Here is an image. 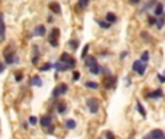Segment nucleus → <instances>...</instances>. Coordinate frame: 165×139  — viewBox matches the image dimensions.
<instances>
[{
    "label": "nucleus",
    "mask_w": 165,
    "mask_h": 139,
    "mask_svg": "<svg viewBox=\"0 0 165 139\" xmlns=\"http://www.w3.org/2000/svg\"><path fill=\"white\" fill-rule=\"evenodd\" d=\"M45 129H46V132H48L50 135H52V133L55 132V125H52V123H51V125H48Z\"/></svg>",
    "instance_id": "f704fd0d"
},
{
    "label": "nucleus",
    "mask_w": 165,
    "mask_h": 139,
    "mask_svg": "<svg viewBox=\"0 0 165 139\" xmlns=\"http://www.w3.org/2000/svg\"><path fill=\"white\" fill-rule=\"evenodd\" d=\"M128 55H129V52H128V51H123V52L120 54V59H124V58L128 57Z\"/></svg>",
    "instance_id": "37998d69"
},
{
    "label": "nucleus",
    "mask_w": 165,
    "mask_h": 139,
    "mask_svg": "<svg viewBox=\"0 0 165 139\" xmlns=\"http://www.w3.org/2000/svg\"><path fill=\"white\" fill-rule=\"evenodd\" d=\"M136 110L139 112V115L142 116L143 119L146 117V110L143 109V106H142V103H140V101H136Z\"/></svg>",
    "instance_id": "5701e85b"
},
{
    "label": "nucleus",
    "mask_w": 165,
    "mask_h": 139,
    "mask_svg": "<svg viewBox=\"0 0 165 139\" xmlns=\"http://www.w3.org/2000/svg\"><path fill=\"white\" fill-rule=\"evenodd\" d=\"M29 84L32 86V87H42V78L39 77V75H33L32 78H31V81H29Z\"/></svg>",
    "instance_id": "dca6fc26"
},
{
    "label": "nucleus",
    "mask_w": 165,
    "mask_h": 139,
    "mask_svg": "<svg viewBox=\"0 0 165 139\" xmlns=\"http://www.w3.org/2000/svg\"><path fill=\"white\" fill-rule=\"evenodd\" d=\"M6 38V25H4V15L0 13V39Z\"/></svg>",
    "instance_id": "ddd939ff"
},
{
    "label": "nucleus",
    "mask_w": 165,
    "mask_h": 139,
    "mask_svg": "<svg viewBox=\"0 0 165 139\" xmlns=\"http://www.w3.org/2000/svg\"><path fill=\"white\" fill-rule=\"evenodd\" d=\"M82 61H84V65H86V67H90V65H93V64H96V62H97V58L94 57V55H88V54H87L86 58H84Z\"/></svg>",
    "instance_id": "f3484780"
},
{
    "label": "nucleus",
    "mask_w": 165,
    "mask_h": 139,
    "mask_svg": "<svg viewBox=\"0 0 165 139\" xmlns=\"http://www.w3.org/2000/svg\"><path fill=\"white\" fill-rule=\"evenodd\" d=\"M22 80H23V74H22V73H16V75H15V81L20 83Z\"/></svg>",
    "instance_id": "c9c22d12"
},
{
    "label": "nucleus",
    "mask_w": 165,
    "mask_h": 139,
    "mask_svg": "<svg viewBox=\"0 0 165 139\" xmlns=\"http://www.w3.org/2000/svg\"><path fill=\"white\" fill-rule=\"evenodd\" d=\"M4 70H6V64H4L3 61H0V74L4 73Z\"/></svg>",
    "instance_id": "a19ab883"
},
{
    "label": "nucleus",
    "mask_w": 165,
    "mask_h": 139,
    "mask_svg": "<svg viewBox=\"0 0 165 139\" xmlns=\"http://www.w3.org/2000/svg\"><path fill=\"white\" fill-rule=\"evenodd\" d=\"M87 68H88L90 74H93V75H100V74H101V65H100L99 62H96V64H93V65L87 67Z\"/></svg>",
    "instance_id": "2eb2a0df"
},
{
    "label": "nucleus",
    "mask_w": 165,
    "mask_h": 139,
    "mask_svg": "<svg viewBox=\"0 0 165 139\" xmlns=\"http://www.w3.org/2000/svg\"><path fill=\"white\" fill-rule=\"evenodd\" d=\"M146 68H148V64H142V65H140V68L136 71V74H138V75H140V77H142V75H145V73H146Z\"/></svg>",
    "instance_id": "c756f323"
},
{
    "label": "nucleus",
    "mask_w": 165,
    "mask_h": 139,
    "mask_svg": "<svg viewBox=\"0 0 165 139\" xmlns=\"http://www.w3.org/2000/svg\"><path fill=\"white\" fill-rule=\"evenodd\" d=\"M29 125H32V126H35V125H38V117L36 116H29Z\"/></svg>",
    "instance_id": "72a5a7b5"
},
{
    "label": "nucleus",
    "mask_w": 165,
    "mask_h": 139,
    "mask_svg": "<svg viewBox=\"0 0 165 139\" xmlns=\"http://www.w3.org/2000/svg\"><path fill=\"white\" fill-rule=\"evenodd\" d=\"M145 138H154V139H164L165 138V133L162 129H154V131H151L145 136Z\"/></svg>",
    "instance_id": "9d476101"
},
{
    "label": "nucleus",
    "mask_w": 165,
    "mask_h": 139,
    "mask_svg": "<svg viewBox=\"0 0 165 139\" xmlns=\"http://www.w3.org/2000/svg\"><path fill=\"white\" fill-rule=\"evenodd\" d=\"M67 45H68V48H71L73 51H75V49H78V45H80V42H78V39H70Z\"/></svg>",
    "instance_id": "b1692460"
},
{
    "label": "nucleus",
    "mask_w": 165,
    "mask_h": 139,
    "mask_svg": "<svg viewBox=\"0 0 165 139\" xmlns=\"http://www.w3.org/2000/svg\"><path fill=\"white\" fill-rule=\"evenodd\" d=\"M96 22H97V25H99V28H101V29H110V28H112V23H109L106 19H104V20H100V19H97Z\"/></svg>",
    "instance_id": "4be33fe9"
},
{
    "label": "nucleus",
    "mask_w": 165,
    "mask_h": 139,
    "mask_svg": "<svg viewBox=\"0 0 165 139\" xmlns=\"http://www.w3.org/2000/svg\"><path fill=\"white\" fill-rule=\"evenodd\" d=\"M52 109L57 112L58 115H64L67 112V109H68V106H67L65 101H58V103H54V104H52Z\"/></svg>",
    "instance_id": "6e6552de"
},
{
    "label": "nucleus",
    "mask_w": 165,
    "mask_h": 139,
    "mask_svg": "<svg viewBox=\"0 0 165 139\" xmlns=\"http://www.w3.org/2000/svg\"><path fill=\"white\" fill-rule=\"evenodd\" d=\"M64 126H65L67 131H74L75 128H77V122H75L74 119H67L65 122H64Z\"/></svg>",
    "instance_id": "a211bd4d"
},
{
    "label": "nucleus",
    "mask_w": 165,
    "mask_h": 139,
    "mask_svg": "<svg viewBox=\"0 0 165 139\" xmlns=\"http://www.w3.org/2000/svg\"><path fill=\"white\" fill-rule=\"evenodd\" d=\"M130 5H133V6H136V5H139L140 3V0H128Z\"/></svg>",
    "instance_id": "c03bdc74"
},
{
    "label": "nucleus",
    "mask_w": 165,
    "mask_h": 139,
    "mask_svg": "<svg viewBox=\"0 0 165 139\" xmlns=\"http://www.w3.org/2000/svg\"><path fill=\"white\" fill-rule=\"evenodd\" d=\"M142 62H145V64H148L149 62V51H143L142 54H140V58H139Z\"/></svg>",
    "instance_id": "393cba45"
},
{
    "label": "nucleus",
    "mask_w": 165,
    "mask_h": 139,
    "mask_svg": "<svg viewBox=\"0 0 165 139\" xmlns=\"http://www.w3.org/2000/svg\"><path fill=\"white\" fill-rule=\"evenodd\" d=\"M140 39H143V41H151V36H149L148 32L142 31V32H140Z\"/></svg>",
    "instance_id": "2f4dec72"
},
{
    "label": "nucleus",
    "mask_w": 165,
    "mask_h": 139,
    "mask_svg": "<svg viewBox=\"0 0 165 139\" xmlns=\"http://www.w3.org/2000/svg\"><path fill=\"white\" fill-rule=\"evenodd\" d=\"M104 136H106V138H115V133H112V132H106Z\"/></svg>",
    "instance_id": "a18cd8bd"
},
{
    "label": "nucleus",
    "mask_w": 165,
    "mask_h": 139,
    "mask_svg": "<svg viewBox=\"0 0 165 139\" xmlns=\"http://www.w3.org/2000/svg\"><path fill=\"white\" fill-rule=\"evenodd\" d=\"M164 23H165V19H164V16H159V17H157V23H155V26H157L158 29L161 31L162 28H164Z\"/></svg>",
    "instance_id": "bb28decb"
},
{
    "label": "nucleus",
    "mask_w": 165,
    "mask_h": 139,
    "mask_svg": "<svg viewBox=\"0 0 165 139\" xmlns=\"http://www.w3.org/2000/svg\"><path fill=\"white\" fill-rule=\"evenodd\" d=\"M80 80V73L73 70V81H78Z\"/></svg>",
    "instance_id": "4c0bfd02"
},
{
    "label": "nucleus",
    "mask_w": 165,
    "mask_h": 139,
    "mask_svg": "<svg viewBox=\"0 0 165 139\" xmlns=\"http://www.w3.org/2000/svg\"><path fill=\"white\" fill-rule=\"evenodd\" d=\"M52 123V115H44L41 116V119H39V125H41L42 128H46L48 125H51Z\"/></svg>",
    "instance_id": "f8f14e48"
},
{
    "label": "nucleus",
    "mask_w": 165,
    "mask_h": 139,
    "mask_svg": "<svg viewBox=\"0 0 165 139\" xmlns=\"http://www.w3.org/2000/svg\"><path fill=\"white\" fill-rule=\"evenodd\" d=\"M3 61H4L6 65L19 64V57L15 55V52H6V54H3Z\"/></svg>",
    "instance_id": "39448f33"
},
{
    "label": "nucleus",
    "mask_w": 165,
    "mask_h": 139,
    "mask_svg": "<svg viewBox=\"0 0 165 139\" xmlns=\"http://www.w3.org/2000/svg\"><path fill=\"white\" fill-rule=\"evenodd\" d=\"M31 62H32V65H38V62H39V54H35V55H32Z\"/></svg>",
    "instance_id": "473e14b6"
},
{
    "label": "nucleus",
    "mask_w": 165,
    "mask_h": 139,
    "mask_svg": "<svg viewBox=\"0 0 165 139\" xmlns=\"http://www.w3.org/2000/svg\"><path fill=\"white\" fill-rule=\"evenodd\" d=\"M142 64H145V62H142L140 59H136V61H133V64H132V71H135V73H136V71H138V70L140 68V65H142Z\"/></svg>",
    "instance_id": "cd10ccee"
},
{
    "label": "nucleus",
    "mask_w": 165,
    "mask_h": 139,
    "mask_svg": "<svg viewBox=\"0 0 165 139\" xmlns=\"http://www.w3.org/2000/svg\"><path fill=\"white\" fill-rule=\"evenodd\" d=\"M51 68H52V64H51V62H45V64H42V65L39 67V71H41V73H46V71H50Z\"/></svg>",
    "instance_id": "a878e982"
},
{
    "label": "nucleus",
    "mask_w": 165,
    "mask_h": 139,
    "mask_svg": "<svg viewBox=\"0 0 165 139\" xmlns=\"http://www.w3.org/2000/svg\"><path fill=\"white\" fill-rule=\"evenodd\" d=\"M22 128L28 131V129H29V123H28V122H25V123H23V125H22Z\"/></svg>",
    "instance_id": "49530a36"
},
{
    "label": "nucleus",
    "mask_w": 165,
    "mask_h": 139,
    "mask_svg": "<svg viewBox=\"0 0 165 139\" xmlns=\"http://www.w3.org/2000/svg\"><path fill=\"white\" fill-rule=\"evenodd\" d=\"M46 35V28L44 25H38L32 32V36H45Z\"/></svg>",
    "instance_id": "9b49d317"
},
{
    "label": "nucleus",
    "mask_w": 165,
    "mask_h": 139,
    "mask_svg": "<svg viewBox=\"0 0 165 139\" xmlns=\"http://www.w3.org/2000/svg\"><path fill=\"white\" fill-rule=\"evenodd\" d=\"M46 20H48V23H52V22H54V17H52V16H48V19H46Z\"/></svg>",
    "instance_id": "de8ad7c7"
},
{
    "label": "nucleus",
    "mask_w": 165,
    "mask_h": 139,
    "mask_svg": "<svg viewBox=\"0 0 165 139\" xmlns=\"http://www.w3.org/2000/svg\"><path fill=\"white\" fill-rule=\"evenodd\" d=\"M58 61H61V62H65L67 65L70 67V70H74L75 68V59H74V57L73 55H70L68 52H62L61 55H59V59Z\"/></svg>",
    "instance_id": "7ed1b4c3"
},
{
    "label": "nucleus",
    "mask_w": 165,
    "mask_h": 139,
    "mask_svg": "<svg viewBox=\"0 0 165 139\" xmlns=\"http://www.w3.org/2000/svg\"><path fill=\"white\" fill-rule=\"evenodd\" d=\"M48 8L52 13H55V15H61V5L58 3V2H51L50 5H48Z\"/></svg>",
    "instance_id": "4468645a"
},
{
    "label": "nucleus",
    "mask_w": 165,
    "mask_h": 139,
    "mask_svg": "<svg viewBox=\"0 0 165 139\" xmlns=\"http://www.w3.org/2000/svg\"><path fill=\"white\" fill-rule=\"evenodd\" d=\"M157 77H158V81L161 83V84H164V83H165V77H164V75H162V74H158Z\"/></svg>",
    "instance_id": "79ce46f5"
},
{
    "label": "nucleus",
    "mask_w": 165,
    "mask_h": 139,
    "mask_svg": "<svg viewBox=\"0 0 165 139\" xmlns=\"http://www.w3.org/2000/svg\"><path fill=\"white\" fill-rule=\"evenodd\" d=\"M59 33H61V31H59L58 28H52V29H51L50 36H48V44H50L52 48H58V45H59V42H58Z\"/></svg>",
    "instance_id": "f03ea898"
},
{
    "label": "nucleus",
    "mask_w": 165,
    "mask_h": 139,
    "mask_svg": "<svg viewBox=\"0 0 165 139\" xmlns=\"http://www.w3.org/2000/svg\"><path fill=\"white\" fill-rule=\"evenodd\" d=\"M104 19L107 20L109 23H112V25L117 22V16H116L113 12H107V13H106V17H104Z\"/></svg>",
    "instance_id": "6ab92c4d"
},
{
    "label": "nucleus",
    "mask_w": 165,
    "mask_h": 139,
    "mask_svg": "<svg viewBox=\"0 0 165 139\" xmlns=\"http://www.w3.org/2000/svg\"><path fill=\"white\" fill-rule=\"evenodd\" d=\"M88 51H90V45L87 44V45H84V49L81 51V59H84V58H86V55L88 54Z\"/></svg>",
    "instance_id": "7c9ffc66"
},
{
    "label": "nucleus",
    "mask_w": 165,
    "mask_h": 139,
    "mask_svg": "<svg viewBox=\"0 0 165 139\" xmlns=\"http://www.w3.org/2000/svg\"><path fill=\"white\" fill-rule=\"evenodd\" d=\"M90 5V0H78L77 2V10H84Z\"/></svg>",
    "instance_id": "412c9836"
},
{
    "label": "nucleus",
    "mask_w": 165,
    "mask_h": 139,
    "mask_svg": "<svg viewBox=\"0 0 165 139\" xmlns=\"http://www.w3.org/2000/svg\"><path fill=\"white\" fill-rule=\"evenodd\" d=\"M145 96L148 98H151V100H159V98L164 97V91H162V89H155L152 91H148Z\"/></svg>",
    "instance_id": "0eeeda50"
},
{
    "label": "nucleus",
    "mask_w": 165,
    "mask_h": 139,
    "mask_svg": "<svg viewBox=\"0 0 165 139\" xmlns=\"http://www.w3.org/2000/svg\"><path fill=\"white\" fill-rule=\"evenodd\" d=\"M35 54H39V45H33L32 47V55Z\"/></svg>",
    "instance_id": "ea45409f"
},
{
    "label": "nucleus",
    "mask_w": 165,
    "mask_h": 139,
    "mask_svg": "<svg viewBox=\"0 0 165 139\" xmlns=\"http://www.w3.org/2000/svg\"><path fill=\"white\" fill-rule=\"evenodd\" d=\"M84 87H87V89H90V90H97L100 86H99V83H96V81H91V80H88V81H86L84 83Z\"/></svg>",
    "instance_id": "aec40b11"
},
{
    "label": "nucleus",
    "mask_w": 165,
    "mask_h": 139,
    "mask_svg": "<svg viewBox=\"0 0 165 139\" xmlns=\"http://www.w3.org/2000/svg\"><path fill=\"white\" fill-rule=\"evenodd\" d=\"M86 106H87V109H88V112H90L91 115H96L100 109V100L96 97L87 98L86 100Z\"/></svg>",
    "instance_id": "f257e3e1"
},
{
    "label": "nucleus",
    "mask_w": 165,
    "mask_h": 139,
    "mask_svg": "<svg viewBox=\"0 0 165 139\" xmlns=\"http://www.w3.org/2000/svg\"><path fill=\"white\" fill-rule=\"evenodd\" d=\"M152 12H154V16H164V3L161 2V0H158L157 5L154 6V9H152Z\"/></svg>",
    "instance_id": "1a4fd4ad"
},
{
    "label": "nucleus",
    "mask_w": 165,
    "mask_h": 139,
    "mask_svg": "<svg viewBox=\"0 0 165 139\" xmlns=\"http://www.w3.org/2000/svg\"><path fill=\"white\" fill-rule=\"evenodd\" d=\"M68 93V86H67L65 83H59L57 87L52 90V98H58L61 97V96H64Z\"/></svg>",
    "instance_id": "20e7f679"
},
{
    "label": "nucleus",
    "mask_w": 165,
    "mask_h": 139,
    "mask_svg": "<svg viewBox=\"0 0 165 139\" xmlns=\"http://www.w3.org/2000/svg\"><path fill=\"white\" fill-rule=\"evenodd\" d=\"M15 51H16V49H15V47H13V45H9L8 48L3 51V54H6V52H15Z\"/></svg>",
    "instance_id": "58836bf2"
},
{
    "label": "nucleus",
    "mask_w": 165,
    "mask_h": 139,
    "mask_svg": "<svg viewBox=\"0 0 165 139\" xmlns=\"http://www.w3.org/2000/svg\"><path fill=\"white\" fill-rule=\"evenodd\" d=\"M101 74H104V75H110L112 71H110V68H107V67H101Z\"/></svg>",
    "instance_id": "e433bc0d"
},
{
    "label": "nucleus",
    "mask_w": 165,
    "mask_h": 139,
    "mask_svg": "<svg viewBox=\"0 0 165 139\" xmlns=\"http://www.w3.org/2000/svg\"><path fill=\"white\" fill-rule=\"evenodd\" d=\"M146 22H148V26H155V23H157V16L149 15L148 19H146Z\"/></svg>",
    "instance_id": "c85d7f7f"
},
{
    "label": "nucleus",
    "mask_w": 165,
    "mask_h": 139,
    "mask_svg": "<svg viewBox=\"0 0 165 139\" xmlns=\"http://www.w3.org/2000/svg\"><path fill=\"white\" fill-rule=\"evenodd\" d=\"M116 83H117V78H116L113 74H110V75H106V77H104V80H103V84H104V87H106L107 90H112V89H115V87H116Z\"/></svg>",
    "instance_id": "423d86ee"
}]
</instances>
